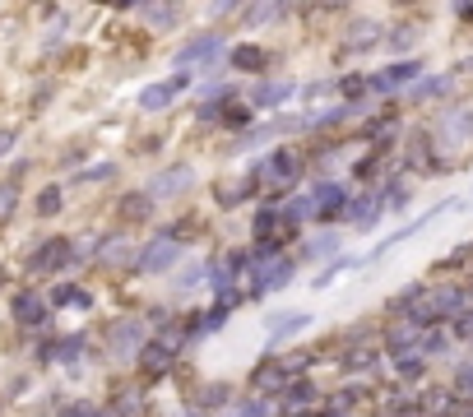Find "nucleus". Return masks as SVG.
Wrapping results in <instances>:
<instances>
[{
    "label": "nucleus",
    "instance_id": "obj_1",
    "mask_svg": "<svg viewBox=\"0 0 473 417\" xmlns=\"http://www.w3.org/2000/svg\"><path fill=\"white\" fill-rule=\"evenodd\" d=\"M14 316H19L23 325H37V320H42V301H37L33 292H19L14 297Z\"/></svg>",
    "mask_w": 473,
    "mask_h": 417
},
{
    "label": "nucleus",
    "instance_id": "obj_2",
    "mask_svg": "<svg viewBox=\"0 0 473 417\" xmlns=\"http://www.w3.org/2000/svg\"><path fill=\"white\" fill-rule=\"evenodd\" d=\"M176 88H181V79H172V84H154V88H144V107H149V111H158V107H167V98H172V93H176Z\"/></svg>",
    "mask_w": 473,
    "mask_h": 417
},
{
    "label": "nucleus",
    "instance_id": "obj_3",
    "mask_svg": "<svg viewBox=\"0 0 473 417\" xmlns=\"http://www.w3.org/2000/svg\"><path fill=\"white\" fill-rule=\"evenodd\" d=\"M66 246H70V242H47V251L37 255V269H56V264H66V260H70Z\"/></svg>",
    "mask_w": 473,
    "mask_h": 417
},
{
    "label": "nucleus",
    "instance_id": "obj_4",
    "mask_svg": "<svg viewBox=\"0 0 473 417\" xmlns=\"http://www.w3.org/2000/svg\"><path fill=\"white\" fill-rule=\"evenodd\" d=\"M172 255H176V246H167V242H158V251H149V255H144V269H163V264H167V260H172Z\"/></svg>",
    "mask_w": 473,
    "mask_h": 417
},
{
    "label": "nucleus",
    "instance_id": "obj_5",
    "mask_svg": "<svg viewBox=\"0 0 473 417\" xmlns=\"http://www.w3.org/2000/svg\"><path fill=\"white\" fill-rule=\"evenodd\" d=\"M56 204H61V190H42V199H37V213H56Z\"/></svg>",
    "mask_w": 473,
    "mask_h": 417
},
{
    "label": "nucleus",
    "instance_id": "obj_6",
    "mask_svg": "<svg viewBox=\"0 0 473 417\" xmlns=\"http://www.w3.org/2000/svg\"><path fill=\"white\" fill-rule=\"evenodd\" d=\"M260 61H264V56H260V51H251V46H242V51H237V66H246V70H255Z\"/></svg>",
    "mask_w": 473,
    "mask_h": 417
},
{
    "label": "nucleus",
    "instance_id": "obj_7",
    "mask_svg": "<svg viewBox=\"0 0 473 417\" xmlns=\"http://www.w3.org/2000/svg\"><path fill=\"white\" fill-rule=\"evenodd\" d=\"M10 199H14V181L10 186H0V213H10Z\"/></svg>",
    "mask_w": 473,
    "mask_h": 417
}]
</instances>
